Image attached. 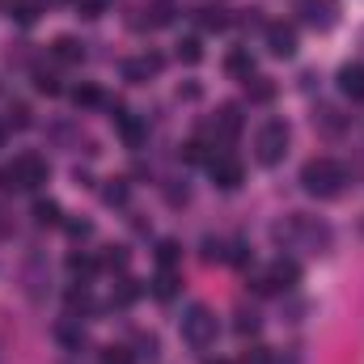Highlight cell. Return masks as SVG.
<instances>
[{
	"instance_id": "8d00e7d4",
	"label": "cell",
	"mask_w": 364,
	"mask_h": 364,
	"mask_svg": "<svg viewBox=\"0 0 364 364\" xmlns=\"http://www.w3.org/2000/svg\"><path fill=\"white\" fill-rule=\"evenodd\" d=\"M68 233L73 237H90L93 229H90V220H68Z\"/></svg>"
},
{
	"instance_id": "ba28073f",
	"label": "cell",
	"mask_w": 364,
	"mask_h": 364,
	"mask_svg": "<svg viewBox=\"0 0 364 364\" xmlns=\"http://www.w3.org/2000/svg\"><path fill=\"white\" fill-rule=\"evenodd\" d=\"M301 21L309 30H331L335 26V0H301Z\"/></svg>"
},
{
	"instance_id": "7a4b0ae2",
	"label": "cell",
	"mask_w": 364,
	"mask_h": 364,
	"mask_svg": "<svg viewBox=\"0 0 364 364\" xmlns=\"http://www.w3.org/2000/svg\"><path fill=\"white\" fill-rule=\"evenodd\" d=\"M47 161L38 157V153H21L13 166H4L0 170V191H34V186H43L47 182Z\"/></svg>"
},
{
	"instance_id": "cb8c5ba5",
	"label": "cell",
	"mask_w": 364,
	"mask_h": 364,
	"mask_svg": "<svg viewBox=\"0 0 364 364\" xmlns=\"http://www.w3.org/2000/svg\"><path fill=\"white\" fill-rule=\"evenodd\" d=\"M178 60H182V64H199V60H203L199 38H182V43H178Z\"/></svg>"
},
{
	"instance_id": "ffe728a7",
	"label": "cell",
	"mask_w": 364,
	"mask_h": 364,
	"mask_svg": "<svg viewBox=\"0 0 364 364\" xmlns=\"http://www.w3.org/2000/svg\"><path fill=\"white\" fill-rule=\"evenodd\" d=\"M97 263H102L106 272H127V250H123V246H106Z\"/></svg>"
},
{
	"instance_id": "5b68a950",
	"label": "cell",
	"mask_w": 364,
	"mask_h": 364,
	"mask_svg": "<svg viewBox=\"0 0 364 364\" xmlns=\"http://www.w3.org/2000/svg\"><path fill=\"white\" fill-rule=\"evenodd\" d=\"M275 242H284V246H296V242L326 246L331 242V229L326 225H314L309 216H288L284 225H275Z\"/></svg>"
},
{
	"instance_id": "4dcf8cb0",
	"label": "cell",
	"mask_w": 364,
	"mask_h": 364,
	"mask_svg": "<svg viewBox=\"0 0 364 364\" xmlns=\"http://www.w3.org/2000/svg\"><path fill=\"white\" fill-rule=\"evenodd\" d=\"M34 90H38V93H60V81H55L51 73H43V68H38V73H34Z\"/></svg>"
},
{
	"instance_id": "d590c367",
	"label": "cell",
	"mask_w": 364,
	"mask_h": 364,
	"mask_svg": "<svg viewBox=\"0 0 364 364\" xmlns=\"http://www.w3.org/2000/svg\"><path fill=\"white\" fill-rule=\"evenodd\" d=\"M93 301H90V292H68V309L77 314V309H90Z\"/></svg>"
},
{
	"instance_id": "4fadbf2b",
	"label": "cell",
	"mask_w": 364,
	"mask_h": 364,
	"mask_svg": "<svg viewBox=\"0 0 364 364\" xmlns=\"http://www.w3.org/2000/svg\"><path fill=\"white\" fill-rule=\"evenodd\" d=\"M38 13H43V4H38V0H9V17H13L17 26H34V21H38Z\"/></svg>"
},
{
	"instance_id": "e0dca14e",
	"label": "cell",
	"mask_w": 364,
	"mask_h": 364,
	"mask_svg": "<svg viewBox=\"0 0 364 364\" xmlns=\"http://www.w3.org/2000/svg\"><path fill=\"white\" fill-rule=\"evenodd\" d=\"M97 259H90V255H68V272L77 275V279H90V275H97Z\"/></svg>"
},
{
	"instance_id": "3957f363",
	"label": "cell",
	"mask_w": 364,
	"mask_h": 364,
	"mask_svg": "<svg viewBox=\"0 0 364 364\" xmlns=\"http://www.w3.org/2000/svg\"><path fill=\"white\" fill-rule=\"evenodd\" d=\"M216 314L208 309V305H191L186 314H182V343H191L195 352H208L212 343H216Z\"/></svg>"
},
{
	"instance_id": "52a82bcc",
	"label": "cell",
	"mask_w": 364,
	"mask_h": 364,
	"mask_svg": "<svg viewBox=\"0 0 364 364\" xmlns=\"http://www.w3.org/2000/svg\"><path fill=\"white\" fill-rule=\"evenodd\" d=\"M267 47H272V55H279V60H292L296 55V30L292 26H284V21H267Z\"/></svg>"
},
{
	"instance_id": "f35d334b",
	"label": "cell",
	"mask_w": 364,
	"mask_h": 364,
	"mask_svg": "<svg viewBox=\"0 0 364 364\" xmlns=\"http://www.w3.org/2000/svg\"><path fill=\"white\" fill-rule=\"evenodd\" d=\"M9 233V220H4V208H0V237Z\"/></svg>"
},
{
	"instance_id": "e575fe53",
	"label": "cell",
	"mask_w": 364,
	"mask_h": 364,
	"mask_svg": "<svg viewBox=\"0 0 364 364\" xmlns=\"http://www.w3.org/2000/svg\"><path fill=\"white\" fill-rule=\"evenodd\" d=\"M77 9H81L85 17H102V9H106V0H77Z\"/></svg>"
},
{
	"instance_id": "f546056e",
	"label": "cell",
	"mask_w": 364,
	"mask_h": 364,
	"mask_svg": "<svg viewBox=\"0 0 364 364\" xmlns=\"http://www.w3.org/2000/svg\"><path fill=\"white\" fill-rule=\"evenodd\" d=\"M153 292H157L161 301H170V296H174V272H170V267H166V272L157 275V284H153Z\"/></svg>"
},
{
	"instance_id": "83f0119b",
	"label": "cell",
	"mask_w": 364,
	"mask_h": 364,
	"mask_svg": "<svg viewBox=\"0 0 364 364\" xmlns=\"http://www.w3.org/2000/svg\"><path fill=\"white\" fill-rule=\"evenodd\" d=\"M140 296V284L136 279H119V292H114V305H132Z\"/></svg>"
},
{
	"instance_id": "836d02e7",
	"label": "cell",
	"mask_w": 364,
	"mask_h": 364,
	"mask_svg": "<svg viewBox=\"0 0 364 364\" xmlns=\"http://www.w3.org/2000/svg\"><path fill=\"white\" fill-rule=\"evenodd\" d=\"M136 348H140L136 356H149V360L157 356V339H153V335H140V339H136Z\"/></svg>"
},
{
	"instance_id": "7402d4cb",
	"label": "cell",
	"mask_w": 364,
	"mask_h": 364,
	"mask_svg": "<svg viewBox=\"0 0 364 364\" xmlns=\"http://www.w3.org/2000/svg\"><path fill=\"white\" fill-rule=\"evenodd\" d=\"M4 123H9V127H17V132H21V127H30V106H26V102H13V106H9V114H4Z\"/></svg>"
},
{
	"instance_id": "ab89813d",
	"label": "cell",
	"mask_w": 364,
	"mask_h": 364,
	"mask_svg": "<svg viewBox=\"0 0 364 364\" xmlns=\"http://www.w3.org/2000/svg\"><path fill=\"white\" fill-rule=\"evenodd\" d=\"M0 144H4V123H0Z\"/></svg>"
},
{
	"instance_id": "6da1fadb",
	"label": "cell",
	"mask_w": 364,
	"mask_h": 364,
	"mask_svg": "<svg viewBox=\"0 0 364 364\" xmlns=\"http://www.w3.org/2000/svg\"><path fill=\"white\" fill-rule=\"evenodd\" d=\"M343 182H348V170H343L335 157H314V161H305V170H301V186H305L314 199H335V195L343 191Z\"/></svg>"
},
{
	"instance_id": "484cf974",
	"label": "cell",
	"mask_w": 364,
	"mask_h": 364,
	"mask_svg": "<svg viewBox=\"0 0 364 364\" xmlns=\"http://www.w3.org/2000/svg\"><path fill=\"white\" fill-rule=\"evenodd\" d=\"M199 26H203V30H225L229 17H225L220 9H199Z\"/></svg>"
},
{
	"instance_id": "74e56055",
	"label": "cell",
	"mask_w": 364,
	"mask_h": 364,
	"mask_svg": "<svg viewBox=\"0 0 364 364\" xmlns=\"http://www.w3.org/2000/svg\"><path fill=\"white\" fill-rule=\"evenodd\" d=\"M166 199H170V203H186V182H182V186H170Z\"/></svg>"
},
{
	"instance_id": "9c48e42d",
	"label": "cell",
	"mask_w": 364,
	"mask_h": 364,
	"mask_svg": "<svg viewBox=\"0 0 364 364\" xmlns=\"http://www.w3.org/2000/svg\"><path fill=\"white\" fill-rule=\"evenodd\" d=\"M161 64H166V60L149 51V55H136V60H127V64H123V77H127L132 85H140V81H149L153 73H161Z\"/></svg>"
},
{
	"instance_id": "ac0fdd59",
	"label": "cell",
	"mask_w": 364,
	"mask_h": 364,
	"mask_svg": "<svg viewBox=\"0 0 364 364\" xmlns=\"http://www.w3.org/2000/svg\"><path fill=\"white\" fill-rule=\"evenodd\" d=\"M225 68H229V73H233V77H246V81H250V77H255V60H250V51H233V55H229V64H225Z\"/></svg>"
},
{
	"instance_id": "f1b7e54d",
	"label": "cell",
	"mask_w": 364,
	"mask_h": 364,
	"mask_svg": "<svg viewBox=\"0 0 364 364\" xmlns=\"http://www.w3.org/2000/svg\"><path fill=\"white\" fill-rule=\"evenodd\" d=\"M275 97V85L267 77H255V85H250V102H272Z\"/></svg>"
},
{
	"instance_id": "8992f818",
	"label": "cell",
	"mask_w": 364,
	"mask_h": 364,
	"mask_svg": "<svg viewBox=\"0 0 364 364\" xmlns=\"http://www.w3.org/2000/svg\"><path fill=\"white\" fill-rule=\"evenodd\" d=\"M208 170H212V182L220 191H237L242 186V161H233L229 153H208Z\"/></svg>"
},
{
	"instance_id": "d4e9b609",
	"label": "cell",
	"mask_w": 364,
	"mask_h": 364,
	"mask_svg": "<svg viewBox=\"0 0 364 364\" xmlns=\"http://www.w3.org/2000/svg\"><path fill=\"white\" fill-rule=\"evenodd\" d=\"M73 102H77V106H102V90H97V85H77V90H73Z\"/></svg>"
},
{
	"instance_id": "2e32d148",
	"label": "cell",
	"mask_w": 364,
	"mask_h": 364,
	"mask_svg": "<svg viewBox=\"0 0 364 364\" xmlns=\"http://www.w3.org/2000/svg\"><path fill=\"white\" fill-rule=\"evenodd\" d=\"M119 132H123V140H127L132 149H140V144H144V123H140V119L123 114V119H119Z\"/></svg>"
},
{
	"instance_id": "4316f807",
	"label": "cell",
	"mask_w": 364,
	"mask_h": 364,
	"mask_svg": "<svg viewBox=\"0 0 364 364\" xmlns=\"http://www.w3.org/2000/svg\"><path fill=\"white\" fill-rule=\"evenodd\" d=\"M178 242H170V237H166V242H157V263H161V267H174V263H178Z\"/></svg>"
},
{
	"instance_id": "603a6c76",
	"label": "cell",
	"mask_w": 364,
	"mask_h": 364,
	"mask_svg": "<svg viewBox=\"0 0 364 364\" xmlns=\"http://www.w3.org/2000/svg\"><path fill=\"white\" fill-rule=\"evenodd\" d=\"M314 123H322V132H343V119H339V110H331V106H322L318 114H314Z\"/></svg>"
},
{
	"instance_id": "60d3db41",
	"label": "cell",
	"mask_w": 364,
	"mask_h": 364,
	"mask_svg": "<svg viewBox=\"0 0 364 364\" xmlns=\"http://www.w3.org/2000/svg\"><path fill=\"white\" fill-rule=\"evenodd\" d=\"M208 364H229V360H208Z\"/></svg>"
},
{
	"instance_id": "277c9868",
	"label": "cell",
	"mask_w": 364,
	"mask_h": 364,
	"mask_svg": "<svg viewBox=\"0 0 364 364\" xmlns=\"http://www.w3.org/2000/svg\"><path fill=\"white\" fill-rule=\"evenodd\" d=\"M288 123L284 119H272V123H263L259 127V136H255V157L263 161V166H279L284 161V153H288Z\"/></svg>"
},
{
	"instance_id": "d6a6232c",
	"label": "cell",
	"mask_w": 364,
	"mask_h": 364,
	"mask_svg": "<svg viewBox=\"0 0 364 364\" xmlns=\"http://www.w3.org/2000/svg\"><path fill=\"white\" fill-rule=\"evenodd\" d=\"M203 259L212 263V259H225V246L216 242V237H203Z\"/></svg>"
},
{
	"instance_id": "d6986e66",
	"label": "cell",
	"mask_w": 364,
	"mask_h": 364,
	"mask_svg": "<svg viewBox=\"0 0 364 364\" xmlns=\"http://www.w3.org/2000/svg\"><path fill=\"white\" fill-rule=\"evenodd\" d=\"M34 220L38 225H60V203L55 199H34Z\"/></svg>"
},
{
	"instance_id": "7c38bea8",
	"label": "cell",
	"mask_w": 364,
	"mask_h": 364,
	"mask_svg": "<svg viewBox=\"0 0 364 364\" xmlns=\"http://www.w3.org/2000/svg\"><path fill=\"white\" fill-rule=\"evenodd\" d=\"M216 132L225 136V140H233L237 132H242V106H220V114H216Z\"/></svg>"
},
{
	"instance_id": "9a60e30c",
	"label": "cell",
	"mask_w": 364,
	"mask_h": 364,
	"mask_svg": "<svg viewBox=\"0 0 364 364\" xmlns=\"http://www.w3.org/2000/svg\"><path fill=\"white\" fill-rule=\"evenodd\" d=\"M127 195H132L127 178H110L106 186H102V199H106L110 208H123V203H127Z\"/></svg>"
},
{
	"instance_id": "30bf717a",
	"label": "cell",
	"mask_w": 364,
	"mask_h": 364,
	"mask_svg": "<svg viewBox=\"0 0 364 364\" xmlns=\"http://www.w3.org/2000/svg\"><path fill=\"white\" fill-rule=\"evenodd\" d=\"M339 90L352 102H364V64H343L339 68Z\"/></svg>"
},
{
	"instance_id": "1f68e13d",
	"label": "cell",
	"mask_w": 364,
	"mask_h": 364,
	"mask_svg": "<svg viewBox=\"0 0 364 364\" xmlns=\"http://www.w3.org/2000/svg\"><path fill=\"white\" fill-rule=\"evenodd\" d=\"M259 331V314H237V335H255Z\"/></svg>"
},
{
	"instance_id": "5bb4252c",
	"label": "cell",
	"mask_w": 364,
	"mask_h": 364,
	"mask_svg": "<svg viewBox=\"0 0 364 364\" xmlns=\"http://www.w3.org/2000/svg\"><path fill=\"white\" fill-rule=\"evenodd\" d=\"M267 279H272L275 288H292V284L301 279V267H296L292 259H279V263L272 267V275H267Z\"/></svg>"
},
{
	"instance_id": "8fae6325",
	"label": "cell",
	"mask_w": 364,
	"mask_h": 364,
	"mask_svg": "<svg viewBox=\"0 0 364 364\" xmlns=\"http://www.w3.org/2000/svg\"><path fill=\"white\" fill-rule=\"evenodd\" d=\"M51 55H55L60 64H81V60H85V43H77L73 34H60V38L51 43Z\"/></svg>"
},
{
	"instance_id": "44dd1931",
	"label": "cell",
	"mask_w": 364,
	"mask_h": 364,
	"mask_svg": "<svg viewBox=\"0 0 364 364\" xmlns=\"http://www.w3.org/2000/svg\"><path fill=\"white\" fill-rule=\"evenodd\" d=\"M102 364H136V352L123 343H110V348H102Z\"/></svg>"
}]
</instances>
